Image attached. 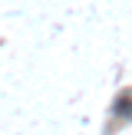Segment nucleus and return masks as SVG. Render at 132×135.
Instances as JSON below:
<instances>
[{
    "mask_svg": "<svg viewBox=\"0 0 132 135\" xmlns=\"http://www.w3.org/2000/svg\"><path fill=\"white\" fill-rule=\"evenodd\" d=\"M116 112L132 115V92H125V96H119V99H116Z\"/></svg>",
    "mask_w": 132,
    "mask_h": 135,
    "instance_id": "obj_1",
    "label": "nucleus"
}]
</instances>
